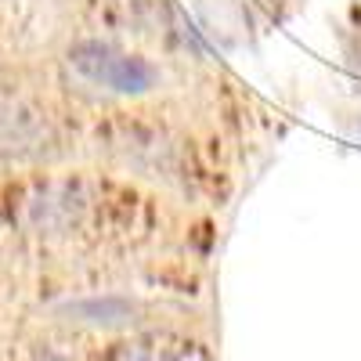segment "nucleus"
Segmentation results:
<instances>
[{"label": "nucleus", "instance_id": "obj_1", "mask_svg": "<svg viewBox=\"0 0 361 361\" xmlns=\"http://www.w3.org/2000/svg\"><path fill=\"white\" fill-rule=\"evenodd\" d=\"M69 66L90 80L98 87H109L116 94H148L156 87V69L145 62L137 54H123L109 44H98V40H83V44H73L69 47Z\"/></svg>", "mask_w": 361, "mask_h": 361}, {"label": "nucleus", "instance_id": "obj_2", "mask_svg": "<svg viewBox=\"0 0 361 361\" xmlns=\"http://www.w3.org/2000/svg\"><path fill=\"white\" fill-rule=\"evenodd\" d=\"M47 145L51 127L37 109L0 98V156H37Z\"/></svg>", "mask_w": 361, "mask_h": 361}, {"label": "nucleus", "instance_id": "obj_3", "mask_svg": "<svg viewBox=\"0 0 361 361\" xmlns=\"http://www.w3.org/2000/svg\"><path fill=\"white\" fill-rule=\"evenodd\" d=\"M4 231H8V228H4V221H0V243H4Z\"/></svg>", "mask_w": 361, "mask_h": 361}]
</instances>
